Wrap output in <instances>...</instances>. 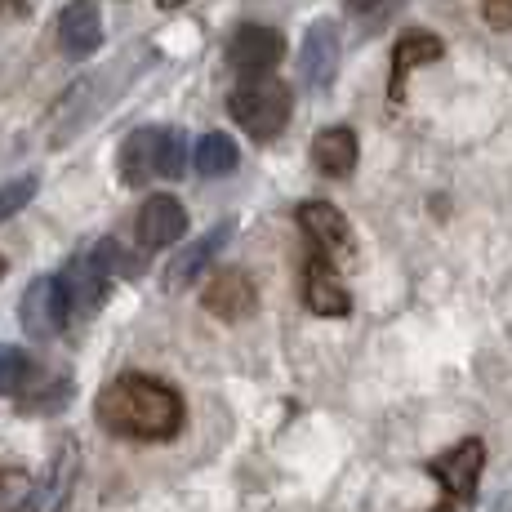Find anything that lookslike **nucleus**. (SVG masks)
<instances>
[{
	"label": "nucleus",
	"instance_id": "nucleus-1",
	"mask_svg": "<svg viewBox=\"0 0 512 512\" xmlns=\"http://www.w3.org/2000/svg\"><path fill=\"white\" fill-rule=\"evenodd\" d=\"M94 415L112 437L170 441L183 428V397L152 374H116L94 401Z\"/></svg>",
	"mask_w": 512,
	"mask_h": 512
},
{
	"label": "nucleus",
	"instance_id": "nucleus-2",
	"mask_svg": "<svg viewBox=\"0 0 512 512\" xmlns=\"http://www.w3.org/2000/svg\"><path fill=\"white\" fill-rule=\"evenodd\" d=\"M183 170H187V143L179 130L152 125V130H134L121 143V179L130 187L152 179H179Z\"/></svg>",
	"mask_w": 512,
	"mask_h": 512
},
{
	"label": "nucleus",
	"instance_id": "nucleus-3",
	"mask_svg": "<svg viewBox=\"0 0 512 512\" xmlns=\"http://www.w3.org/2000/svg\"><path fill=\"white\" fill-rule=\"evenodd\" d=\"M228 112L241 121L245 134H254L259 143L277 139V134L290 125V112H294V98L281 81H250L241 85L232 98H228Z\"/></svg>",
	"mask_w": 512,
	"mask_h": 512
},
{
	"label": "nucleus",
	"instance_id": "nucleus-4",
	"mask_svg": "<svg viewBox=\"0 0 512 512\" xmlns=\"http://www.w3.org/2000/svg\"><path fill=\"white\" fill-rule=\"evenodd\" d=\"M112 263H116V245L107 241H90L67 259V268L58 272L67 285V299H72L76 317H90L98 303L107 299V285H112Z\"/></svg>",
	"mask_w": 512,
	"mask_h": 512
},
{
	"label": "nucleus",
	"instance_id": "nucleus-5",
	"mask_svg": "<svg viewBox=\"0 0 512 512\" xmlns=\"http://www.w3.org/2000/svg\"><path fill=\"white\" fill-rule=\"evenodd\" d=\"M481 468H486V446H481L477 437L459 441V446H450L446 455L432 459L428 472L441 481V490H446V504H441L437 512H468L472 495H477Z\"/></svg>",
	"mask_w": 512,
	"mask_h": 512
},
{
	"label": "nucleus",
	"instance_id": "nucleus-6",
	"mask_svg": "<svg viewBox=\"0 0 512 512\" xmlns=\"http://www.w3.org/2000/svg\"><path fill=\"white\" fill-rule=\"evenodd\" d=\"M72 317L76 312H72V299H67L63 277H36L27 285L23 303H18V321H23V330L32 339H54V334L67 330Z\"/></svg>",
	"mask_w": 512,
	"mask_h": 512
},
{
	"label": "nucleus",
	"instance_id": "nucleus-7",
	"mask_svg": "<svg viewBox=\"0 0 512 512\" xmlns=\"http://www.w3.org/2000/svg\"><path fill=\"white\" fill-rule=\"evenodd\" d=\"M285 54V41L277 27H263V23H245L232 32L228 41V67L236 76H241L245 85L250 81H263V76L272 72V67L281 63Z\"/></svg>",
	"mask_w": 512,
	"mask_h": 512
},
{
	"label": "nucleus",
	"instance_id": "nucleus-8",
	"mask_svg": "<svg viewBox=\"0 0 512 512\" xmlns=\"http://www.w3.org/2000/svg\"><path fill=\"white\" fill-rule=\"evenodd\" d=\"M76 472H81V446L67 437L63 446H58V455L49 459L45 477L32 481L23 512H63L67 495H72V486H76Z\"/></svg>",
	"mask_w": 512,
	"mask_h": 512
},
{
	"label": "nucleus",
	"instance_id": "nucleus-9",
	"mask_svg": "<svg viewBox=\"0 0 512 512\" xmlns=\"http://www.w3.org/2000/svg\"><path fill=\"white\" fill-rule=\"evenodd\" d=\"M294 219H299L303 236L312 241V254H321V259H330V263L352 254V228L330 201H303L299 210H294Z\"/></svg>",
	"mask_w": 512,
	"mask_h": 512
},
{
	"label": "nucleus",
	"instance_id": "nucleus-10",
	"mask_svg": "<svg viewBox=\"0 0 512 512\" xmlns=\"http://www.w3.org/2000/svg\"><path fill=\"white\" fill-rule=\"evenodd\" d=\"M187 232V210L174 196H147L139 210V268L147 263V254L170 250L174 241H183Z\"/></svg>",
	"mask_w": 512,
	"mask_h": 512
},
{
	"label": "nucleus",
	"instance_id": "nucleus-11",
	"mask_svg": "<svg viewBox=\"0 0 512 512\" xmlns=\"http://www.w3.org/2000/svg\"><path fill=\"white\" fill-rule=\"evenodd\" d=\"M303 303H308L317 317H348L352 312L348 285L339 281L334 263L321 259V254H308V263H303Z\"/></svg>",
	"mask_w": 512,
	"mask_h": 512
},
{
	"label": "nucleus",
	"instance_id": "nucleus-12",
	"mask_svg": "<svg viewBox=\"0 0 512 512\" xmlns=\"http://www.w3.org/2000/svg\"><path fill=\"white\" fill-rule=\"evenodd\" d=\"M303 81L312 85V90H330L334 76H339V32H334V23H312V32L303 36Z\"/></svg>",
	"mask_w": 512,
	"mask_h": 512
},
{
	"label": "nucleus",
	"instance_id": "nucleus-13",
	"mask_svg": "<svg viewBox=\"0 0 512 512\" xmlns=\"http://www.w3.org/2000/svg\"><path fill=\"white\" fill-rule=\"evenodd\" d=\"M254 303H259V294H254V285L245 272H214L210 285H205V308L223 321L250 317Z\"/></svg>",
	"mask_w": 512,
	"mask_h": 512
},
{
	"label": "nucleus",
	"instance_id": "nucleus-14",
	"mask_svg": "<svg viewBox=\"0 0 512 512\" xmlns=\"http://www.w3.org/2000/svg\"><path fill=\"white\" fill-rule=\"evenodd\" d=\"M441 54H446V45H441L432 32L401 36L397 49H392V81H388V98H392V103H401V98H406V76L415 72V67H423V63H437Z\"/></svg>",
	"mask_w": 512,
	"mask_h": 512
},
{
	"label": "nucleus",
	"instance_id": "nucleus-15",
	"mask_svg": "<svg viewBox=\"0 0 512 512\" xmlns=\"http://www.w3.org/2000/svg\"><path fill=\"white\" fill-rule=\"evenodd\" d=\"M357 130H348V125H330V130L317 134V143H312V165H317L326 179H348L352 170H357Z\"/></svg>",
	"mask_w": 512,
	"mask_h": 512
},
{
	"label": "nucleus",
	"instance_id": "nucleus-16",
	"mask_svg": "<svg viewBox=\"0 0 512 512\" xmlns=\"http://www.w3.org/2000/svg\"><path fill=\"white\" fill-rule=\"evenodd\" d=\"M58 41L67 54H90L103 41V18H98L94 0H72V5L58 14Z\"/></svg>",
	"mask_w": 512,
	"mask_h": 512
},
{
	"label": "nucleus",
	"instance_id": "nucleus-17",
	"mask_svg": "<svg viewBox=\"0 0 512 512\" xmlns=\"http://www.w3.org/2000/svg\"><path fill=\"white\" fill-rule=\"evenodd\" d=\"M232 236V223H219L205 241H196V245H187V250L179 254V259L170 263V272H165V285H192L196 277H201L205 268H210V259L223 250V241Z\"/></svg>",
	"mask_w": 512,
	"mask_h": 512
},
{
	"label": "nucleus",
	"instance_id": "nucleus-18",
	"mask_svg": "<svg viewBox=\"0 0 512 512\" xmlns=\"http://www.w3.org/2000/svg\"><path fill=\"white\" fill-rule=\"evenodd\" d=\"M36 388V361L14 343H0V397H32Z\"/></svg>",
	"mask_w": 512,
	"mask_h": 512
},
{
	"label": "nucleus",
	"instance_id": "nucleus-19",
	"mask_svg": "<svg viewBox=\"0 0 512 512\" xmlns=\"http://www.w3.org/2000/svg\"><path fill=\"white\" fill-rule=\"evenodd\" d=\"M196 170L205 174V179H223V174L236 170V143L228 134L210 130L201 143H196Z\"/></svg>",
	"mask_w": 512,
	"mask_h": 512
},
{
	"label": "nucleus",
	"instance_id": "nucleus-20",
	"mask_svg": "<svg viewBox=\"0 0 512 512\" xmlns=\"http://www.w3.org/2000/svg\"><path fill=\"white\" fill-rule=\"evenodd\" d=\"M32 477L23 468H0V512H23Z\"/></svg>",
	"mask_w": 512,
	"mask_h": 512
},
{
	"label": "nucleus",
	"instance_id": "nucleus-21",
	"mask_svg": "<svg viewBox=\"0 0 512 512\" xmlns=\"http://www.w3.org/2000/svg\"><path fill=\"white\" fill-rule=\"evenodd\" d=\"M32 196H36V179H32V174H27V179H14V183L0 187V223L14 219V214L23 210Z\"/></svg>",
	"mask_w": 512,
	"mask_h": 512
},
{
	"label": "nucleus",
	"instance_id": "nucleus-22",
	"mask_svg": "<svg viewBox=\"0 0 512 512\" xmlns=\"http://www.w3.org/2000/svg\"><path fill=\"white\" fill-rule=\"evenodd\" d=\"M486 23L490 27H512V0H486Z\"/></svg>",
	"mask_w": 512,
	"mask_h": 512
},
{
	"label": "nucleus",
	"instance_id": "nucleus-23",
	"mask_svg": "<svg viewBox=\"0 0 512 512\" xmlns=\"http://www.w3.org/2000/svg\"><path fill=\"white\" fill-rule=\"evenodd\" d=\"M343 5H348L357 18H374V14H383V9H392L397 0H343Z\"/></svg>",
	"mask_w": 512,
	"mask_h": 512
},
{
	"label": "nucleus",
	"instance_id": "nucleus-24",
	"mask_svg": "<svg viewBox=\"0 0 512 512\" xmlns=\"http://www.w3.org/2000/svg\"><path fill=\"white\" fill-rule=\"evenodd\" d=\"M0 14L18 18V14H27V5H23V0H0Z\"/></svg>",
	"mask_w": 512,
	"mask_h": 512
},
{
	"label": "nucleus",
	"instance_id": "nucleus-25",
	"mask_svg": "<svg viewBox=\"0 0 512 512\" xmlns=\"http://www.w3.org/2000/svg\"><path fill=\"white\" fill-rule=\"evenodd\" d=\"M156 5H161V9H174V5H183V0H156Z\"/></svg>",
	"mask_w": 512,
	"mask_h": 512
},
{
	"label": "nucleus",
	"instance_id": "nucleus-26",
	"mask_svg": "<svg viewBox=\"0 0 512 512\" xmlns=\"http://www.w3.org/2000/svg\"><path fill=\"white\" fill-rule=\"evenodd\" d=\"M0 277H5V254H0Z\"/></svg>",
	"mask_w": 512,
	"mask_h": 512
}]
</instances>
